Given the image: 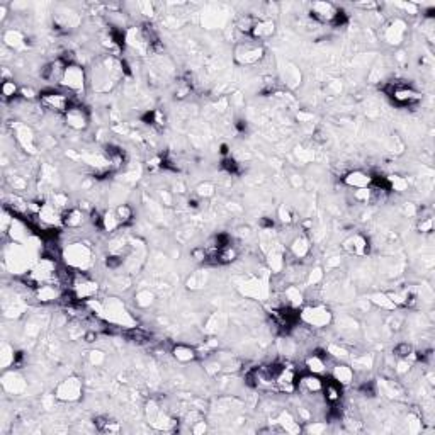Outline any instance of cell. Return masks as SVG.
Returning <instances> with one entry per match:
<instances>
[{
  "label": "cell",
  "instance_id": "obj_3",
  "mask_svg": "<svg viewBox=\"0 0 435 435\" xmlns=\"http://www.w3.org/2000/svg\"><path fill=\"white\" fill-rule=\"evenodd\" d=\"M299 318L304 323H308L309 326H326L331 320V314L326 308L323 306H311V308H304L303 311L299 313Z\"/></svg>",
  "mask_w": 435,
  "mask_h": 435
},
{
  "label": "cell",
  "instance_id": "obj_26",
  "mask_svg": "<svg viewBox=\"0 0 435 435\" xmlns=\"http://www.w3.org/2000/svg\"><path fill=\"white\" fill-rule=\"evenodd\" d=\"M123 264V257L121 255H109L106 260V265L109 267V269H118L119 265Z\"/></svg>",
  "mask_w": 435,
  "mask_h": 435
},
{
  "label": "cell",
  "instance_id": "obj_17",
  "mask_svg": "<svg viewBox=\"0 0 435 435\" xmlns=\"http://www.w3.org/2000/svg\"><path fill=\"white\" fill-rule=\"evenodd\" d=\"M82 218H84V214L79 209H68L67 213L62 214V221L67 226H79L82 223Z\"/></svg>",
  "mask_w": 435,
  "mask_h": 435
},
{
  "label": "cell",
  "instance_id": "obj_27",
  "mask_svg": "<svg viewBox=\"0 0 435 435\" xmlns=\"http://www.w3.org/2000/svg\"><path fill=\"white\" fill-rule=\"evenodd\" d=\"M223 169H225L228 174H235L236 169H238V165H236V162L233 160V158H225V160H223Z\"/></svg>",
  "mask_w": 435,
  "mask_h": 435
},
{
  "label": "cell",
  "instance_id": "obj_2",
  "mask_svg": "<svg viewBox=\"0 0 435 435\" xmlns=\"http://www.w3.org/2000/svg\"><path fill=\"white\" fill-rule=\"evenodd\" d=\"M386 94L399 106H410L420 99V94L413 87H408L406 84L389 85V87H386Z\"/></svg>",
  "mask_w": 435,
  "mask_h": 435
},
{
  "label": "cell",
  "instance_id": "obj_20",
  "mask_svg": "<svg viewBox=\"0 0 435 435\" xmlns=\"http://www.w3.org/2000/svg\"><path fill=\"white\" fill-rule=\"evenodd\" d=\"M393 352H394V355L401 360H408L413 354H415L411 343H408V342H403V343H399V345H396Z\"/></svg>",
  "mask_w": 435,
  "mask_h": 435
},
{
  "label": "cell",
  "instance_id": "obj_15",
  "mask_svg": "<svg viewBox=\"0 0 435 435\" xmlns=\"http://www.w3.org/2000/svg\"><path fill=\"white\" fill-rule=\"evenodd\" d=\"M323 391H325V398L326 401L330 403H337L340 399V396H342V393H340V384L337 381H330V382H323Z\"/></svg>",
  "mask_w": 435,
  "mask_h": 435
},
{
  "label": "cell",
  "instance_id": "obj_4",
  "mask_svg": "<svg viewBox=\"0 0 435 435\" xmlns=\"http://www.w3.org/2000/svg\"><path fill=\"white\" fill-rule=\"evenodd\" d=\"M62 84L65 85V87L70 89V90H75V92H79V90L84 89V84H85L84 70H82L79 65L68 63V67L65 68Z\"/></svg>",
  "mask_w": 435,
  "mask_h": 435
},
{
  "label": "cell",
  "instance_id": "obj_28",
  "mask_svg": "<svg viewBox=\"0 0 435 435\" xmlns=\"http://www.w3.org/2000/svg\"><path fill=\"white\" fill-rule=\"evenodd\" d=\"M432 225H433L432 218H421L418 228L421 231H432Z\"/></svg>",
  "mask_w": 435,
  "mask_h": 435
},
{
  "label": "cell",
  "instance_id": "obj_12",
  "mask_svg": "<svg viewBox=\"0 0 435 435\" xmlns=\"http://www.w3.org/2000/svg\"><path fill=\"white\" fill-rule=\"evenodd\" d=\"M345 248L350 250L352 253H355V255H364V253H367V240L364 238V236L360 235H355L352 236L350 240H347L345 242Z\"/></svg>",
  "mask_w": 435,
  "mask_h": 435
},
{
  "label": "cell",
  "instance_id": "obj_23",
  "mask_svg": "<svg viewBox=\"0 0 435 435\" xmlns=\"http://www.w3.org/2000/svg\"><path fill=\"white\" fill-rule=\"evenodd\" d=\"M126 337L131 340V342H136V343H143L148 340V333L145 330L138 328V326H133L126 331Z\"/></svg>",
  "mask_w": 435,
  "mask_h": 435
},
{
  "label": "cell",
  "instance_id": "obj_6",
  "mask_svg": "<svg viewBox=\"0 0 435 435\" xmlns=\"http://www.w3.org/2000/svg\"><path fill=\"white\" fill-rule=\"evenodd\" d=\"M82 393V382L77 377L65 379V381L57 387V398L63 399V401H73L79 399Z\"/></svg>",
  "mask_w": 435,
  "mask_h": 435
},
{
  "label": "cell",
  "instance_id": "obj_24",
  "mask_svg": "<svg viewBox=\"0 0 435 435\" xmlns=\"http://www.w3.org/2000/svg\"><path fill=\"white\" fill-rule=\"evenodd\" d=\"M114 214L118 216L119 223H121V225H124V223H128L129 219L133 218V209L129 208L128 204H121V206H118V209L114 211Z\"/></svg>",
  "mask_w": 435,
  "mask_h": 435
},
{
  "label": "cell",
  "instance_id": "obj_21",
  "mask_svg": "<svg viewBox=\"0 0 435 435\" xmlns=\"http://www.w3.org/2000/svg\"><path fill=\"white\" fill-rule=\"evenodd\" d=\"M306 364H308L309 371H311L313 374L325 371V359L318 354H313V357H309V359L306 360Z\"/></svg>",
  "mask_w": 435,
  "mask_h": 435
},
{
  "label": "cell",
  "instance_id": "obj_14",
  "mask_svg": "<svg viewBox=\"0 0 435 435\" xmlns=\"http://www.w3.org/2000/svg\"><path fill=\"white\" fill-rule=\"evenodd\" d=\"M352 379H354V371L348 365H337L333 369V381H337L340 386L350 384Z\"/></svg>",
  "mask_w": 435,
  "mask_h": 435
},
{
  "label": "cell",
  "instance_id": "obj_18",
  "mask_svg": "<svg viewBox=\"0 0 435 435\" xmlns=\"http://www.w3.org/2000/svg\"><path fill=\"white\" fill-rule=\"evenodd\" d=\"M291 250H292V253H294L296 257H299V258L306 257V253L309 252V243H308V240H306V238H303V236H301V238H296V240H294V243H292Z\"/></svg>",
  "mask_w": 435,
  "mask_h": 435
},
{
  "label": "cell",
  "instance_id": "obj_16",
  "mask_svg": "<svg viewBox=\"0 0 435 435\" xmlns=\"http://www.w3.org/2000/svg\"><path fill=\"white\" fill-rule=\"evenodd\" d=\"M301 382H303V386L306 387L308 391H311V393H320V391H323V381L318 376H314V374L303 376L301 377Z\"/></svg>",
  "mask_w": 435,
  "mask_h": 435
},
{
  "label": "cell",
  "instance_id": "obj_25",
  "mask_svg": "<svg viewBox=\"0 0 435 435\" xmlns=\"http://www.w3.org/2000/svg\"><path fill=\"white\" fill-rule=\"evenodd\" d=\"M16 92H17V87H16L14 82L6 80V82H4V84H2V96L6 97V99L14 97V96H16Z\"/></svg>",
  "mask_w": 435,
  "mask_h": 435
},
{
  "label": "cell",
  "instance_id": "obj_1",
  "mask_svg": "<svg viewBox=\"0 0 435 435\" xmlns=\"http://www.w3.org/2000/svg\"><path fill=\"white\" fill-rule=\"evenodd\" d=\"M265 50L258 43H240L235 48V62L242 67H248V65H255L264 58Z\"/></svg>",
  "mask_w": 435,
  "mask_h": 435
},
{
  "label": "cell",
  "instance_id": "obj_10",
  "mask_svg": "<svg viewBox=\"0 0 435 435\" xmlns=\"http://www.w3.org/2000/svg\"><path fill=\"white\" fill-rule=\"evenodd\" d=\"M343 182L347 184V186L350 187H355V189H364L367 187L369 184L372 182V177L367 174H364V172H350V174H347L345 177H343Z\"/></svg>",
  "mask_w": 435,
  "mask_h": 435
},
{
  "label": "cell",
  "instance_id": "obj_9",
  "mask_svg": "<svg viewBox=\"0 0 435 435\" xmlns=\"http://www.w3.org/2000/svg\"><path fill=\"white\" fill-rule=\"evenodd\" d=\"M272 33H274L272 21H255L252 31H250V36L257 41V40H265V38L272 36Z\"/></svg>",
  "mask_w": 435,
  "mask_h": 435
},
{
  "label": "cell",
  "instance_id": "obj_7",
  "mask_svg": "<svg viewBox=\"0 0 435 435\" xmlns=\"http://www.w3.org/2000/svg\"><path fill=\"white\" fill-rule=\"evenodd\" d=\"M340 9H337L333 4H325V2H316L311 7V16L314 19H318L320 23H330L333 24L335 17H337Z\"/></svg>",
  "mask_w": 435,
  "mask_h": 435
},
{
  "label": "cell",
  "instance_id": "obj_19",
  "mask_svg": "<svg viewBox=\"0 0 435 435\" xmlns=\"http://www.w3.org/2000/svg\"><path fill=\"white\" fill-rule=\"evenodd\" d=\"M94 423L97 425V428L101 430V432H118L119 430V425L116 423V421H111L109 418H106V416H97V418L94 420Z\"/></svg>",
  "mask_w": 435,
  "mask_h": 435
},
{
  "label": "cell",
  "instance_id": "obj_11",
  "mask_svg": "<svg viewBox=\"0 0 435 435\" xmlns=\"http://www.w3.org/2000/svg\"><path fill=\"white\" fill-rule=\"evenodd\" d=\"M148 420H150V423L157 428H165L172 423L169 416L163 415V411L160 410V408L153 406V404L152 406H148Z\"/></svg>",
  "mask_w": 435,
  "mask_h": 435
},
{
  "label": "cell",
  "instance_id": "obj_5",
  "mask_svg": "<svg viewBox=\"0 0 435 435\" xmlns=\"http://www.w3.org/2000/svg\"><path fill=\"white\" fill-rule=\"evenodd\" d=\"M65 257H67V262L70 265L84 267L90 262V250L84 243H75L65 250Z\"/></svg>",
  "mask_w": 435,
  "mask_h": 435
},
{
  "label": "cell",
  "instance_id": "obj_8",
  "mask_svg": "<svg viewBox=\"0 0 435 435\" xmlns=\"http://www.w3.org/2000/svg\"><path fill=\"white\" fill-rule=\"evenodd\" d=\"M67 123L75 129H82V128L87 126L89 116H87V113H85L84 107H82L77 101L73 102L70 109L67 111Z\"/></svg>",
  "mask_w": 435,
  "mask_h": 435
},
{
  "label": "cell",
  "instance_id": "obj_29",
  "mask_svg": "<svg viewBox=\"0 0 435 435\" xmlns=\"http://www.w3.org/2000/svg\"><path fill=\"white\" fill-rule=\"evenodd\" d=\"M85 340H87V342H96L97 333L96 331H87V333H85Z\"/></svg>",
  "mask_w": 435,
  "mask_h": 435
},
{
  "label": "cell",
  "instance_id": "obj_22",
  "mask_svg": "<svg viewBox=\"0 0 435 435\" xmlns=\"http://www.w3.org/2000/svg\"><path fill=\"white\" fill-rule=\"evenodd\" d=\"M394 28L396 29H393V28L387 29V33H386L387 43H399V41H401V38H403V34H404V26L401 23H396Z\"/></svg>",
  "mask_w": 435,
  "mask_h": 435
},
{
  "label": "cell",
  "instance_id": "obj_13",
  "mask_svg": "<svg viewBox=\"0 0 435 435\" xmlns=\"http://www.w3.org/2000/svg\"><path fill=\"white\" fill-rule=\"evenodd\" d=\"M172 354L180 362H191V360L196 359V350L189 345H184V343H179V345L172 348Z\"/></svg>",
  "mask_w": 435,
  "mask_h": 435
}]
</instances>
